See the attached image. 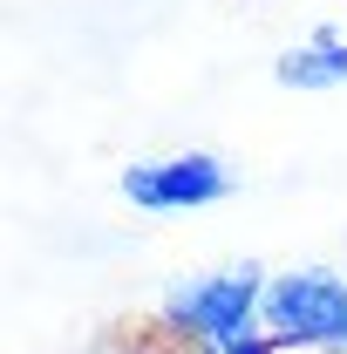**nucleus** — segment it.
I'll return each instance as SVG.
<instances>
[{
	"instance_id": "nucleus-4",
	"label": "nucleus",
	"mask_w": 347,
	"mask_h": 354,
	"mask_svg": "<svg viewBox=\"0 0 347 354\" xmlns=\"http://www.w3.org/2000/svg\"><path fill=\"white\" fill-rule=\"evenodd\" d=\"M279 82L286 88H341L347 82V41L313 35V41L286 48V55H279Z\"/></svg>"
},
{
	"instance_id": "nucleus-1",
	"label": "nucleus",
	"mask_w": 347,
	"mask_h": 354,
	"mask_svg": "<svg viewBox=\"0 0 347 354\" xmlns=\"http://www.w3.org/2000/svg\"><path fill=\"white\" fill-rule=\"evenodd\" d=\"M259 313H265V279L252 266L218 272V279H191V286L171 293V327H184V334L198 341V354H225V348L259 341V334H252Z\"/></svg>"
},
{
	"instance_id": "nucleus-2",
	"label": "nucleus",
	"mask_w": 347,
	"mask_h": 354,
	"mask_svg": "<svg viewBox=\"0 0 347 354\" xmlns=\"http://www.w3.org/2000/svg\"><path fill=\"white\" fill-rule=\"evenodd\" d=\"M265 327L272 341H300V348H347V286L334 272L306 266L265 286Z\"/></svg>"
},
{
	"instance_id": "nucleus-3",
	"label": "nucleus",
	"mask_w": 347,
	"mask_h": 354,
	"mask_svg": "<svg viewBox=\"0 0 347 354\" xmlns=\"http://www.w3.org/2000/svg\"><path fill=\"white\" fill-rule=\"evenodd\" d=\"M232 191V171L218 164L212 150H191V157H164V164H130L123 171V198L143 212H198L218 205Z\"/></svg>"
}]
</instances>
